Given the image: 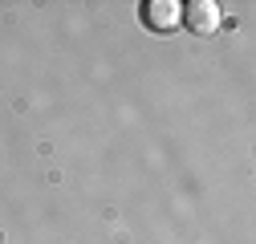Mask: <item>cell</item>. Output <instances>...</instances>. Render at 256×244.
Instances as JSON below:
<instances>
[{"label":"cell","mask_w":256,"mask_h":244,"mask_svg":"<svg viewBox=\"0 0 256 244\" xmlns=\"http://www.w3.org/2000/svg\"><path fill=\"white\" fill-rule=\"evenodd\" d=\"M179 20H183V4H175V0H150L146 4V24L158 28V33L175 28Z\"/></svg>","instance_id":"2"},{"label":"cell","mask_w":256,"mask_h":244,"mask_svg":"<svg viewBox=\"0 0 256 244\" xmlns=\"http://www.w3.org/2000/svg\"><path fill=\"white\" fill-rule=\"evenodd\" d=\"M183 20H187V28H191V33L212 37L216 28L224 24V12H220V4H216V0H196V4H183Z\"/></svg>","instance_id":"1"}]
</instances>
